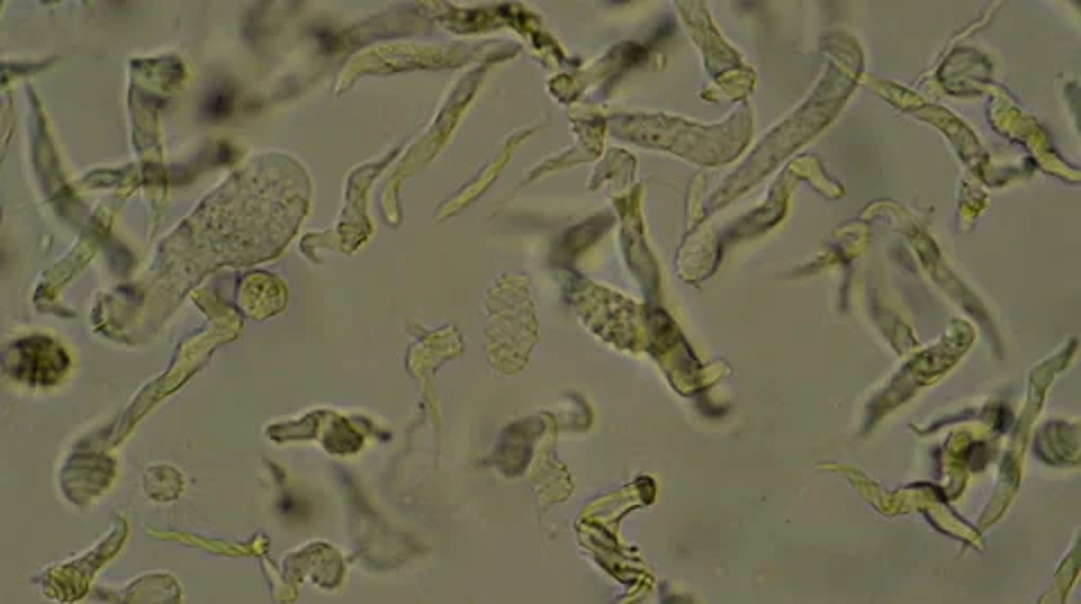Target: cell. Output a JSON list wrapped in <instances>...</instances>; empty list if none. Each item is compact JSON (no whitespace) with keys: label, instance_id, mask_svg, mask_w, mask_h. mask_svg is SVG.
Masks as SVG:
<instances>
[{"label":"cell","instance_id":"7a4b0ae2","mask_svg":"<svg viewBox=\"0 0 1081 604\" xmlns=\"http://www.w3.org/2000/svg\"><path fill=\"white\" fill-rule=\"evenodd\" d=\"M232 109V95L230 91H214L208 100H205V113L210 115L212 120H221L226 118V115L230 113Z\"/></svg>","mask_w":1081,"mask_h":604},{"label":"cell","instance_id":"6da1fadb","mask_svg":"<svg viewBox=\"0 0 1081 604\" xmlns=\"http://www.w3.org/2000/svg\"><path fill=\"white\" fill-rule=\"evenodd\" d=\"M14 350V377L32 381V384H55L70 366L66 352L50 339H25L16 343Z\"/></svg>","mask_w":1081,"mask_h":604}]
</instances>
